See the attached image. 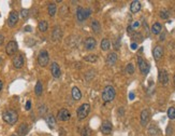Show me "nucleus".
<instances>
[{"label":"nucleus","instance_id":"5701e85b","mask_svg":"<svg viewBox=\"0 0 175 136\" xmlns=\"http://www.w3.org/2000/svg\"><path fill=\"white\" fill-rule=\"evenodd\" d=\"M162 30V26L160 23H155V24L151 26V33L154 35H159Z\"/></svg>","mask_w":175,"mask_h":136},{"label":"nucleus","instance_id":"ea45409f","mask_svg":"<svg viewBox=\"0 0 175 136\" xmlns=\"http://www.w3.org/2000/svg\"><path fill=\"white\" fill-rule=\"evenodd\" d=\"M24 29L25 31H31V30H32V27H31V26H26Z\"/></svg>","mask_w":175,"mask_h":136},{"label":"nucleus","instance_id":"f704fd0d","mask_svg":"<svg viewBox=\"0 0 175 136\" xmlns=\"http://www.w3.org/2000/svg\"><path fill=\"white\" fill-rule=\"evenodd\" d=\"M31 109V102L28 100L27 103H26V110H30Z\"/></svg>","mask_w":175,"mask_h":136},{"label":"nucleus","instance_id":"2f4dec72","mask_svg":"<svg viewBox=\"0 0 175 136\" xmlns=\"http://www.w3.org/2000/svg\"><path fill=\"white\" fill-rule=\"evenodd\" d=\"M159 14H160V17L163 18V20H167V18H169V16H170V12H169L168 10H161Z\"/></svg>","mask_w":175,"mask_h":136},{"label":"nucleus","instance_id":"a878e982","mask_svg":"<svg viewBox=\"0 0 175 136\" xmlns=\"http://www.w3.org/2000/svg\"><path fill=\"white\" fill-rule=\"evenodd\" d=\"M42 92H43V85H42L41 81H38L36 87H34V93H36L37 96H41V95H42Z\"/></svg>","mask_w":175,"mask_h":136},{"label":"nucleus","instance_id":"b1692460","mask_svg":"<svg viewBox=\"0 0 175 136\" xmlns=\"http://www.w3.org/2000/svg\"><path fill=\"white\" fill-rule=\"evenodd\" d=\"M46 123L49 126V128H55V124H56V119L53 115H49L47 118H46Z\"/></svg>","mask_w":175,"mask_h":136},{"label":"nucleus","instance_id":"a211bd4d","mask_svg":"<svg viewBox=\"0 0 175 136\" xmlns=\"http://www.w3.org/2000/svg\"><path fill=\"white\" fill-rule=\"evenodd\" d=\"M61 35H62V31H61V28L59 26H55L53 29V33H52V39L54 41L56 40H59L61 38Z\"/></svg>","mask_w":175,"mask_h":136},{"label":"nucleus","instance_id":"a18cd8bd","mask_svg":"<svg viewBox=\"0 0 175 136\" xmlns=\"http://www.w3.org/2000/svg\"><path fill=\"white\" fill-rule=\"evenodd\" d=\"M174 83H175V76H174Z\"/></svg>","mask_w":175,"mask_h":136},{"label":"nucleus","instance_id":"39448f33","mask_svg":"<svg viewBox=\"0 0 175 136\" xmlns=\"http://www.w3.org/2000/svg\"><path fill=\"white\" fill-rule=\"evenodd\" d=\"M89 110H90L89 104H83V105H81V106L78 108V119H80V120L85 119L86 117L88 115V113H89Z\"/></svg>","mask_w":175,"mask_h":136},{"label":"nucleus","instance_id":"20e7f679","mask_svg":"<svg viewBox=\"0 0 175 136\" xmlns=\"http://www.w3.org/2000/svg\"><path fill=\"white\" fill-rule=\"evenodd\" d=\"M49 56L47 51H45V50L40 51V53L38 55V63H39V65H40L41 67H45L49 65Z\"/></svg>","mask_w":175,"mask_h":136},{"label":"nucleus","instance_id":"7ed1b4c3","mask_svg":"<svg viewBox=\"0 0 175 136\" xmlns=\"http://www.w3.org/2000/svg\"><path fill=\"white\" fill-rule=\"evenodd\" d=\"M90 13H91V10H90L89 8L84 9L82 8V7H78V10H76V18H78V21L80 22L85 21L86 18L89 17Z\"/></svg>","mask_w":175,"mask_h":136},{"label":"nucleus","instance_id":"2eb2a0df","mask_svg":"<svg viewBox=\"0 0 175 136\" xmlns=\"http://www.w3.org/2000/svg\"><path fill=\"white\" fill-rule=\"evenodd\" d=\"M117 59H118L117 54L115 53V52H112V53H110L106 56V64L109 66H114L116 62H117Z\"/></svg>","mask_w":175,"mask_h":136},{"label":"nucleus","instance_id":"37998d69","mask_svg":"<svg viewBox=\"0 0 175 136\" xmlns=\"http://www.w3.org/2000/svg\"><path fill=\"white\" fill-rule=\"evenodd\" d=\"M164 38H166V35H164V33H161V36H160V40L163 41V40H164Z\"/></svg>","mask_w":175,"mask_h":136},{"label":"nucleus","instance_id":"1a4fd4ad","mask_svg":"<svg viewBox=\"0 0 175 136\" xmlns=\"http://www.w3.org/2000/svg\"><path fill=\"white\" fill-rule=\"evenodd\" d=\"M17 22H18V13L16 11H12L10 13V15H9L8 25L10 27H14L17 24Z\"/></svg>","mask_w":175,"mask_h":136},{"label":"nucleus","instance_id":"f3484780","mask_svg":"<svg viewBox=\"0 0 175 136\" xmlns=\"http://www.w3.org/2000/svg\"><path fill=\"white\" fill-rule=\"evenodd\" d=\"M149 111L147 110V109H144L142 112H141V124H142L143 126H145L147 123H148V121H149Z\"/></svg>","mask_w":175,"mask_h":136},{"label":"nucleus","instance_id":"dca6fc26","mask_svg":"<svg viewBox=\"0 0 175 136\" xmlns=\"http://www.w3.org/2000/svg\"><path fill=\"white\" fill-rule=\"evenodd\" d=\"M153 55H154L155 61H159L160 58L162 57V55H163L162 46H160V45H157V46H155V48H154V51H153Z\"/></svg>","mask_w":175,"mask_h":136},{"label":"nucleus","instance_id":"72a5a7b5","mask_svg":"<svg viewBox=\"0 0 175 136\" xmlns=\"http://www.w3.org/2000/svg\"><path fill=\"white\" fill-rule=\"evenodd\" d=\"M20 16H22V18H24V20L28 18L29 11L27 10V9H22V10H20Z\"/></svg>","mask_w":175,"mask_h":136},{"label":"nucleus","instance_id":"f257e3e1","mask_svg":"<svg viewBox=\"0 0 175 136\" xmlns=\"http://www.w3.org/2000/svg\"><path fill=\"white\" fill-rule=\"evenodd\" d=\"M2 119H3L4 122H7L10 125H13V124H15L17 122L18 115H17V112L15 110L8 109V110L3 111V113H2Z\"/></svg>","mask_w":175,"mask_h":136},{"label":"nucleus","instance_id":"4468645a","mask_svg":"<svg viewBox=\"0 0 175 136\" xmlns=\"http://www.w3.org/2000/svg\"><path fill=\"white\" fill-rule=\"evenodd\" d=\"M159 81L162 85H167L169 82V74H168L167 70H160L159 71Z\"/></svg>","mask_w":175,"mask_h":136},{"label":"nucleus","instance_id":"473e14b6","mask_svg":"<svg viewBox=\"0 0 175 136\" xmlns=\"http://www.w3.org/2000/svg\"><path fill=\"white\" fill-rule=\"evenodd\" d=\"M126 71H127V74H134V66H133V64H128L126 67Z\"/></svg>","mask_w":175,"mask_h":136},{"label":"nucleus","instance_id":"49530a36","mask_svg":"<svg viewBox=\"0 0 175 136\" xmlns=\"http://www.w3.org/2000/svg\"><path fill=\"white\" fill-rule=\"evenodd\" d=\"M11 136H16V135H11Z\"/></svg>","mask_w":175,"mask_h":136},{"label":"nucleus","instance_id":"e433bc0d","mask_svg":"<svg viewBox=\"0 0 175 136\" xmlns=\"http://www.w3.org/2000/svg\"><path fill=\"white\" fill-rule=\"evenodd\" d=\"M131 49H132V50H136V49H138V43H135V42L131 43Z\"/></svg>","mask_w":175,"mask_h":136},{"label":"nucleus","instance_id":"9d476101","mask_svg":"<svg viewBox=\"0 0 175 136\" xmlns=\"http://www.w3.org/2000/svg\"><path fill=\"white\" fill-rule=\"evenodd\" d=\"M51 72H52V76H53L54 78H59L61 76V70H60V67L58 65L56 62L52 63V65H51Z\"/></svg>","mask_w":175,"mask_h":136},{"label":"nucleus","instance_id":"393cba45","mask_svg":"<svg viewBox=\"0 0 175 136\" xmlns=\"http://www.w3.org/2000/svg\"><path fill=\"white\" fill-rule=\"evenodd\" d=\"M47 11H49V14L51 16H54L56 14V11H57V8H56V4L54 2H51L49 3V7H47Z\"/></svg>","mask_w":175,"mask_h":136},{"label":"nucleus","instance_id":"6e6552de","mask_svg":"<svg viewBox=\"0 0 175 136\" xmlns=\"http://www.w3.org/2000/svg\"><path fill=\"white\" fill-rule=\"evenodd\" d=\"M100 130H101V132L103 133V134H105V135H109V134H111L112 130H113L112 122H110L109 120L103 121V122H102V124H101V128H100Z\"/></svg>","mask_w":175,"mask_h":136},{"label":"nucleus","instance_id":"4c0bfd02","mask_svg":"<svg viewBox=\"0 0 175 136\" xmlns=\"http://www.w3.org/2000/svg\"><path fill=\"white\" fill-rule=\"evenodd\" d=\"M39 111H40L41 113H44V111H46V107H45L44 105L41 106V109H39Z\"/></svg>","mask_w":175,"mask_h":136},{"label":"nucleus","instance_id":"7c9ffc66","mask_svg":"<svg viewBox=\"0 0 175 136\" xmlns=\"http://www.w3.org/2000/svg\"><path fill=\"white\" fill-rule=\"evenodd\" d=\"M168 117H169V119H171V120L175 119V108L174 107H170L168 109Z\"/></svg>","mask_w":175,"mask_h":136},{"label":"nucleus","instance_id":"412c9836","mask_svg":"<svg viewBox=\"0 0 175 136\" xmlns=\"http://www.w3.org/2000/svg\"><path fill=\"white\" fill-rule=\"evenodd\" d=\"M91 29H93V31H94L95 33H101V25H100V23H99L97 20L93 21V23H91Z\"/></svg>","mask_w":175,"mask_h":136},{"label":"nucleus","instance_id":"c03bdc74","mask_svg":"<svg viewBox=\"0 0 175 136\" xmlns=\"http://www.w3.org/2000/svg\"><path fill=\"white\" fill-rule=\"evenodd\" d=\"M2 87H3V82H2L1 80H0V92L2 91Z\"/></svg>","mask_w":175,"mask_h":136},{"label":"nucleus","instance_id":"c756f323","mask_svg":"<svg viewBox=\"0 0 175 136\" xmlns=\"http://www.w3.org/2000/svg\"><path fill=\"white\" fill-rule=\"evenodd\" d=\"M91 135V130L89 126H84L81 132V136H90Z\"/></svg>","mask_w":175,"mask_h":136},{"label":"nucleus","instance_id":"9b49d317","mask_svg":"<svg viewBox=\"0 0 175 136\" xmlns=\"http://www.w3.org/2000/svg\"><path fill=\"white\" fill-rule=\"evenodd\" d=\"M70 117H71V115H70L69 110L66 109V108H62V109H60V110L58 111L57 118L58 120H60V121H68V120L70 119Z\"/></svg>","mask_w":175,"mask_h":136},{"label":"nucleus","instance_id":"c9c22d12","mask_svg":"<svg viewBox=\"0 0 175 136\" xmlns=\"http://www.w3.org/2000/svg\"><path fill=\"white\" fill-rule=\"evenodd\" d=\"M139 26H140V22H134V23H133V24H132V28L134 29V28H138Z\"/></svg>","mask_w":175,"mask_h":136},{"label":"nucleus","instance_id":"f03ea898","mask_svg":"<svg viewBox=\"0 0 175 136\" xmlns=\"http://www.w3.org/2000/svg\"><path fill=\"white\" fill-rule=\"evenodd\" d=\"M115 95H116V92H115L114 87L112 85H106L102 92V99L105 103H110L115 98Z\"/></svg>","mask_w":175,"mask_h":136},{"label":"nucleus","instance_id":"ddd939ff","mask_svg":"<svg viewBox=\"0 0 175 136\" xmlns=\"http://www.w3.org/2000/svg\"><path fill=\"white\" fill-rule=\"evenodd\" d=\"M84 45H85L86 50H94L96 48V45H97V41H96V39L93 37H88L85 39V41H84Z\"/></svg>","mask_w":175,"mask_h":136},{"label":"nucleus","instance_id":"0eeeda50","mask_svg":"<svg viewBox=\"0 0 175 136\" xmlns=\"http://www.w3.org/2000/svg\"><path fill=\"white\" fill-rule=\"evenodd\" d=\"M17 50H18V45H17V42L16 41H10L5 46V51H7V54L8 55H13V54H15L17 52Z\"/></svg>","mask_w":175,"mask_h":136},{"label":"nucleus","instance_id":"c85d7f7f","mask_svg":"<svg viewBox=\"0 0 175 136\" xmlns=\"http://www.w3.org/2000/svg\"><path fill=\"white\" fill-rule=\"evenodd\" d=\"M84 61L89 62V63H95L97 61V55H94V54H91V55H86L85 57H84Z\"/></svg>","mask_w":175,"mask_h":136},{"label":"nucleus","instance_id":"58836bf2","mask_svg":"<svg viewBox=\"0 0 175 136\" xmlns=\"http://www.w3.org/2000/svg\"><path fill=\"white\" fill-rule=\"evenodd\" d=\"M134 97H135L134 93H133V92H130V93H129V99L132 100V99H134Z\"/></svg>","mask_w":175,"mask_h":136},{"label":"nucleus","instance_id":"423d86ee","mask_svg":"<svg viewBox=\"0 0 175 136\" xmlns=\"http://www.w3.org/2000/svg\"><path fill=\"white\" fill-rule=\"evenodd\" d=\"M138 65H139V68H140V71H141L143 74H147L149 72V69H151L149 64H148L145 59H143L141 56L138 57Z\"/></svg>","mask_w":175,"mask_h":136},{"label":"nucleus","instance_id":"bb28decb","mask_svg":"<svg viewBox=\"0 0 175 136\" xmlns=\"http://www.w3.org/2000/svg\"><path fill=\"white\" fill-rule=\"evenodd\" d=\"M38 28H39L40 31L45 33V31L47 30V28H49V23L46 21H41L40 23H39V25H38Z\"/></svg>","mask_w":175,"mask_h":136},{"label":"nucleus","instance_id":"aec40b11","mask_svg":"<svg viewBox=\"0 0 175 136\" xmlns=\"http://www.w3.org/2000/svg\"><path fill=\"white\" fill-rule=\"evenodd\" d=\"M71 93H72V97H73V99H75V100H80V99L82 98V93L78 87H72Z\"/></svg>","mask_w":175,"mask_h":136},{"label":"nucleus","instance_id":"f8f14e48","mask_svg":"<svg viewBox=\"0 0 175 136\" xmlns=\"http://www.w3.org/2000/svg\"><path fill=\"white\" fill-rule=\"evenodd\" d=\"M13 66L16 69H20V68L24 66V57H23L22 54H18V55H16L15 57L13 58Z\"/></svg>","mask_w":175,"mask_h":136},{"label":"nucleus","instance_id":"cd10ccee","mask_svg":"<svg viewBox=\"0 0 175 136\" xmlns=\"http://www.w3.org/2000/svg\"><path fill=\"white\" fill-rule=\"evenodd\" d=\"M111 48V42L109 39H106V38H104L103 40L101 41V49L102 51H107V50Z\"/></svg>","mask_w":175,"mask_h":136},{"label":"nucleus","instance_id":"4be33fe9","mask_svg":"<svg viewBox=\"0 0 175 136\" xmlns=\"http://www.w3.org/2000/svg\"><path fill=\"white\" fill-rule=\"evenodd\" d=\"M28 125L26 123H22L20 125V128H18V130H17V132H18V134H20V136H25L26 134H27V132H28Z\"/></svg>","mask_w":175,"mask_h":136},{"label":"nucleus","instance_id":"6ab92c4d","mask_svg":"<svg viewBox=\"0 0 175 136\" xmlns=\"http://www.w3.org/2000/svg\"><path fill=\"white\" fill-rule=\"evenodd\" d=\"M141 2L138 1V0H134V1H132L130 4V11L132 13H138L140 10H141Z\"/></svg>","mask_w":175,"mask_h":136},{"label":"nucleus","instance_id":"a19ab883","mask_svg":"<svg viewBox=\"0 0 175 136\" xmlns=\"http://www.w3.org/2000/svg\"><path fill=\"white\" fill-rule=\"evenodd\" d=\"M127 31H128V33H132V31H133V28H132V26H128V28H127Z\"/></svg>","mask_w":175,"mask_h":136},{"label":"nucleus","instance_id":"79ce46f5","mask_svg":"<svg viewBox=\"0 0 175 136\" xmlns=\"http://www.w3.org/2000/svg\"><path fill=\"white\" fill-rule=\"evenodd\" d=\"M3 41H4V37L2 36V35H0V45H2Z\"/></svg>","mask_w":175,"mask_h":136}]
</instances>
